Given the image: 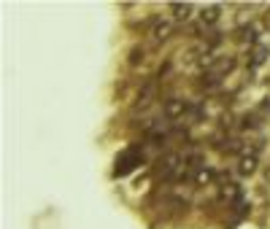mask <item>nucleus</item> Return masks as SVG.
<instances>
[{
	"label": "nucleus",
	"instance_id": "obj_1",
	"mask_svg": "<svg viewBox=\"0 0 270 229\" xmlns=\"http://www.w3.org/2000/svg\"><path fill=\"white\" fill-rule=\"evenodd\" d=\"M181 162H184V156L176 154V151L160 156V159H157V178H162V181H173V178H178L176 173H178V167H181Z\"/></svg>",
	"mask_w": 270,
	"mask_h": 229
},
{
	"label": "nucleus",
	"instance_id": "obj_2",
	"mask_svg": "<svg viewBox=\"0 0 270 229\" xmlns=\"http://www.w3.org/2000/svg\"><path fill=\"white\" fill-rule=\"evenodd\" d=\"M189 108H192V102H187L184 97H178V94H173V97H168L162 102V110H165V116H168L170 122L178 119V116H184Z\"/></svg>",
	"mask_w": 270,
	"mask_h": 229
},
{
	"label": "nucleus",
	"instance_id": "obj_3",
	"mask_svg": "<svg viewBox=\"0 0 270 229\" xmlns=\"http://www.w3.org/2000/svg\"><path fill=\"white\" fill-rule=\"evenodd\" d=\"M141 162H144V156L135 154V148H130V151H124V154L116 159V170H114V176H116V178H119V176H127V173L135 170Z\"/></svg>",
	"mask_w": 270,
	"mask_h": 229
},
{
	"label": "nucleus",
	"instance_id": "obj_4",
	"mask_svg": "<svg viewBox=\"0 0 270 229\" xmlns=\"http://www.w3.org/2000/svg\"><path fill=\"white\" fill-rule=\"evenodd\" d=\"M235 68H238V60H235V57H216V60H211L208 73H213V76H227V73H233Z\"/></svg>",
	"mask_w": 270,
	"mask_h": 229
},
{
	"label": "nucleus",
	"instance_id": "obj_5",
	"mask_svg": "<svg viewBox=\"0 0 270 229\" xmlns=\"http://www.w3.org/2000/svg\"><path fill=\"white\" fill-rule=\"evenodd\" d=\"M149 35H152V41H154L157 46H160V43H165V41L173 35V25H170V22L157 19L154 25H152V33H149Z\"/></svg>",
	"mask_w": 270,
	"mask_h": 229
},
{
	"label": "nucleus",
	"instance_id": "obj_6",
	"mask_svg": "<svg viewBox=\"0 0 270 229\" xmlns=\"http://www.w3.org/2000/svg\"><path fill=\"white\" fill-rule=\"evenodd\" d=\"M152 102H154V84H146L144 89H141L138 100H135V110H146Z\"/></svg>",
	"mask_w": 270,
	"mask_h": 229
},
{
	"label": "nucleus",
	"instance_id": "obj_7",
	"mask_svg": "<svg viewBox=\"0 0 270 229\" xmlns=\"http://www.w3.org/2000/svg\"><path fill=\"white\" fill-rule=\"evenodd\" d=\"M267 54H270L267 46H265V43H257V46H254V51L249 54L251 60H246V65H249V68H257V65H262V62L267 60Z\"/></svg>",
	"mask_w": 270,
	"mask_h": 229
},
{
	"label": "nucleus",
	"instance_id": "obj_8",
	"mask_svg": "<svg viewBox=\"0 0 270 229\" xmlns=\"http://www.w3.org/2000/svg\"><path fill=\"white\" fill-rule=\"evenodd\" d=\"M144 62H146V49L144 46H132L130 54H127V65L138 68V65H144Z\"/></svg>",
	"mask_w": 270,
	"mask_h": 229
},
{
	"label": "nucleus",
	"instance_id": "obj_9",
	"mask_svg": "<svg viewBox=\"0 0 270 229\" xmlns=\"http://www.w3.org/2000/svg\"><path fill=\"white\" fill-rule=\"evenodd\" d=\"M170 11H173V17H176L178 22H187L189 17H192V6L189 3H170Z\"/></svg>",
	"mask_w": 270,
	"mask_h": 229
},
{
	"label": "nucleus",
	"instance_id": "obj_10",
	"mask_svg": "<svg viewBox=\"0 0 270 229\" xmlns=\"http://www.w3.org/2000/svg\"><path fill=\"white\" fill-rule=\"evenodd\" d=\"M219 17H221V9H219V6H208V9H203L200 22H203V25H216Z\"/></svg>",
	"mask_w": 270,
	"mask_h": 229
},
{
	"label": "nucleus",
	"instance_id": "obj_11",
	"mask_svg": "<svg viewBox=\"0 0 270 229\" xmlns=\"http://www.w3.org/2000/svg\"><path fill=\"white\" fill-rule=\"evenodd\" d=\"M238 173H241V176H251V173H257V156H254V154L243 156V159H241V167H238Z\"/></svg>",
	"mask_w": 270,
	"mask_h": 229
},
{
	"label": "nucleus",
	"instance_id": "obj_12",
	"mask_svg": "<svg viewBox=\"0 0 270 229\" xmlns=\"http://www.w3.org/2000/svg\"><path fill=\"white\" fill-rule=\"evenodd\" d=\"M203 162H205V156H203V154H197V151H195V154H187V156H184V164H187V167H192L195 173L200 170V167H205Z\"/></svg>",
	"mask_w": 270,
	"mask_h": 229
},
{
	"label": "nucleus",
	"instance_id": "obj_13",
	"mask_svg": "<svg viewBox=\"0 0 270 229\" xmlns=\"http://www.w3.org/2000/svg\"><path fill=\"white\" fill-rule=\"evenodd\" d=\"M213 181V170H208V167H200L195 173V184L197 186H205V184H211Z\"/></svg>",
	"mask_w": 270,
	"mask_h": 229
},
{
	"label": "nucleus",
	"instance_id": "obj_14",
	"mask_svg": "<svg viewBox=\"0 0 270 229\" xmlns=\"http://www.w3.org/2000/svg\"><path fill=\"white\" fill-rule=\"evenodd\" d=\"M238 41L257 46V35H254V27H241V30H238Z\"/></svg>",
	"mask_w": 270,
	"mask_h": 229
},
{
	"label": "nucleus",
	"instance_id": "obj_15",
	"mask_svg": "<svg viewBox=\"0 0 270 229\" xmlns=\"http://www.w3.org/2000/svg\"><path fill=\"white\" fill-rule=\"evenodd\" d=\"M203 81H197V86L200 89H216L219 86V76H213V73H208V76H200Z\"/></svg>",
	"mask_w": 270,
	"mask_h": 229
},
{
	"label": "nucleus",
	"instance_id": "obj_16",
	"mask_svg": "<svg viewBox=\"0 0 270 229\" xmlns=\"http://www.w3.org/2000/svg\"><path fill=\"white\" fill-rule=\"evenodd\" d=\"M224 143H227V146H221V151H224V154H238V151L243 148L238 138H230V140H224Z\"/></svg>",
	"mask_w": 270,
	"mask_h": 229
},
{
	"label": "nucleus",
	"instance_id": "obj_17",
	"mask_svg": "<svg viewBox=\"0 0 270 229\" xmlns=\"http://www.w3.org/2000/svg\"><path fill=\"white\" fill-rule=\"evenodd\" d=\"M241 122H243V124H241V127H243V130H246V127H257V124H259V122H257V119H254V116H249V113H246V116H243V119H241Z\"/></svg>",
	"mask_w": 270,
	"mask_h": 229
},
{
	"label": "nucleus",
	"instance_id": "obj_18",
	"mask_svg": "<svg viewBox=\"0 0 270 229\" xmlns=\"http://www.w3.org/2000/svg\"><path fill=\"white\" fill-rule=\"evenodd\" d=\"M265 27H267V30H270V11H267V14H265Z\"/></svg>",
	"mask_w": 270,
	"mask_h": 229
},
{
	"label": "nucleus",
	"instance_id": "obj_19",
	"mask_svg": "<svg viewBox=\"0 0 270 229\" xmlns=\"http://www.w3.org/2000/svg\"><path fill=\"white\" fill-rule=\"evenodd\" d=\"M265 181H267V184H270V167H267V173H265Z\"/></svg>",
	"mask_w": 270,
	"mask_h": 229
}]
</instances>
